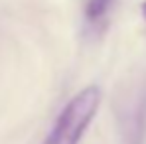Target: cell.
Here are the masks:
<instances>
[{
  "mask_svg": "<svg viewBox=\"0 0 146 144\" xmlns=\"http://www.w3.org/2000/svg\"><path fill=\"white\" fill-rule=\"evenodd\" d=\"M101 105V91L91 85L73 97L59 113L44 144H79L83 132L95 119Z\"/></svg>",
  "mask_w": 146,
  "mask_h": 144,
  "instance_id": "1",
  "label": "cell"
},
{
  "mask_svg": "<svg viewBox=\"0 0 146 144\" xmlns=\"http://www.w3.org/2000/svg\"><path fill=\"white\" fill-rule=\"evenodd\" d=\"M113 6V0H85V20L87 24L99 28L107 20L109 10Z\"/></svg>",
  "mask_w": 146,
  "mask_h": 144,
  "instance_id": "2",
  "label": "cell"
},
{
  "mask_svg": "<svg viewBox=\"0 0 146 144\" xmlns=\"http://www.w3.org/2000/svg\"><path fill=\"white\" fill-rule=\"evenodd\" d=\"M142 18H144V20H146V2H144V4H142Z\"/></svg>",
  "mask_w": 146,
  "mask_h": 144,
  "instance_id": "3",
  "label": "cell"
}]
</instances>
